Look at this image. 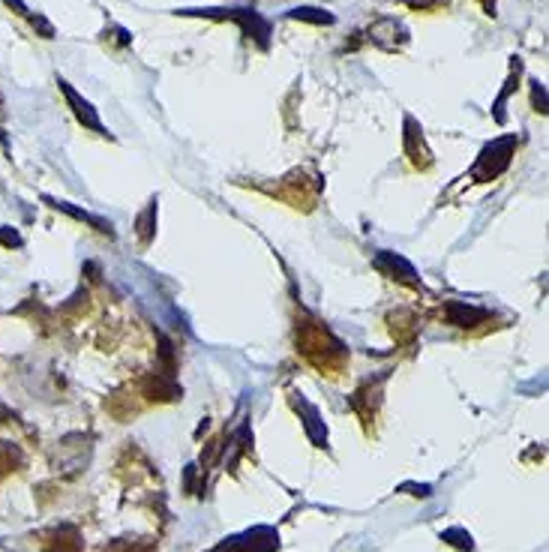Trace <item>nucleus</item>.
<instances>
[{
  "instance_id": "obj_3",
  "label": "nucleus",
  "mask_w": 549,
  "mask_h": 552,
  "mask_svg": "<svg viewBox=\"0 0 549 552\" xmlns=\"http://www.w3.org/2000/svg\"><path fill=\"white\" fill-rule=\"evenodd\" d=\"M60 88H63V93H67V99L72 102V109H76V118L84 123V126H90V130H97V132H105L102 130V123H99V118H97V111H93V105L90 102H84L76 90L69 88L67 81H60Z\"/></svg>"
},
{
  "instance_id": "obj_5",
  "label": "nucleus",
  "mask_w": 549,
  "mask_h": 552,
  "mask_svg": "<svg viewBox=\"0 0 549 552\" xmlns=\"http://www.w3.org/2000/svg\"><path fill=\"white\" fill-rule=\"evenodd\" d=\"M289 18L312 21V25H333V15H331V13H324V9H315V6H298V9H291Z\"/></svg>"
},
{
  "instance_id": "obj_1",
  "label": "nucleus",
  "mask_w": 549,
  "mask_h": 552,
  "mask_svg": "<svg viewBox=\"0 0 549 552\" xmlns=\"http://www.w3.org/2000/svg\"><path fill=\"white\" fill-rule=\"evenodd\" d=\"M513 147H516V138H513V135L499 138V142L487 144V147H483V153H480V159H478V165H474V177H480V180L499 177L504 168L510 165Z\"/></svg>"
},
{
  "instance_id": "obj_6",
  "label": "nucleus",
  "mask_w": 549,
  "mask_h": 552,
  "mask_svg": "<svg viewBox=\"0 0 549 552\" xmlns=\"http://www.w3.org/2000/svg\"><path fill=\"white\" fill-rule=\"evenodd\" d=\"M411 6H429V4H438V0H405Z\"/></svg>"
},
{
  "instance_id": "obj_4",
  "label": "nucleus",
  "mask_w": 549,
  "mask_h": 552,
  "mask_svg": "<svg viewBox=\"0 0 549 552\" xmlns=\"http://www.w3.org/2000/svg\"><path fill=\"white\" fill-rule=\"evenodd\" d=\"M487 315H489L487 310H478V306H466V303H459V301L447 303V318H450V324H457V327H471V324L483 322Z\"/></svg>"
},
{
  "instance_id": "obj_2",
  "label": "nucleus",
  "mask_w": 549,
  "mask_h": 552,
  "mask_svg": "<svg viewBox=\"0 0 549 552\" xmlns=\"http://www.w3.org/2000/svg\"><path fill=\"white\" fill-rule=\"evenodd\" d=\"M375 264L378 268H382L384 273H390L396 280V273H399V280L403 282H408V285H415L417 282V273H415V268H411V264L403 258V256H396V252H378L375 256Z\"/></svg>"
}]
</instances>
